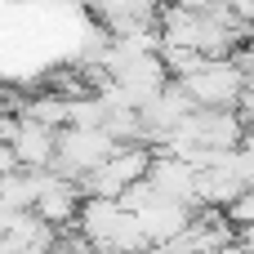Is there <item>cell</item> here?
<instances>
[{"mask_svg":"<svg viewBox=\"0 0 254 254\" xmlns=\"http://www.w3.org/2000/svg\"><path fill=\"white\" fill-rule=\"evenodd\" d=\"M121 205L138 219V228H143L147 246H170V241H179V237L192 228V219H196L188 205L156 196V192L147 188V179H143V183H134V188L121 196Z\"/></svg>","mask_w":254,"mask_h":254,"instance_id":"6da1fadb","label":"cell"},{"mask_svg":"<svg viewBox=\"0 0 254 254\" xmlns=\"http://www.w3.org/2000/svg\"><path fill=\"white\" fill-rule=\"evenodd\" d=\"M152 161H156V152L143 147V143H134V147H116L107 165H98L94 174L80 179V192H85V196H98V201H121L134 183L147 179Z\"/></svg>","mask_w":254,"mask_h":254,"instance_id":"7a4b0ae2","label":"cell"},{"mask_svg":"<svg viewBox=\"0 0 254 254\" xmlns=\"http://www.w3.org/2000/svg\"><path fill=\"white\" fill-rule=\"evenodd\" d=\"M179 85L188 89L196 112H237V103L246 94V71L232 58H210L192 80H179Z\"/></svg>","mask_w":254,"mask_h":254,"instance_id":"3957f363","label":"cell"},{"mask_svg":"<svg viewBox=\"0 0 254 254\" xmlns=\"http://www.w3.org/2000/svg\"><path fill=\"white\" fill-rule=\"evenodd\" d=\"M116 152V143L107 138V129H58V156H54V174L80 183L85 174H94L98 165H107Z\"/></svg>","mask_w":254,"mask_h":254,"instance_id":"277c9868","label":"cell"},{"mask_svg":"<svg viewBox=\"0 0 254 254\" xmlns=\"http://www.w3.org/2000/svg\"><path fill=\"white\" fill-rule=\"evenodd\" d=\"M196 165L183 161V156H170V152H156L152 170H147V188L165 201H179L188 210H196Z\"/></svg>","mask_w":254,"mask_h":254,"instance_id":"5b68a950","label":"cell"},{"mask_svg":"<svg viewBox=\"0 0 254 254\" xmlns=\"http://www.w3.org/2000/svg\"><path fill=\"white\" fill-rule=\"evenodd\" d=\"M80 205H85V192H80V183H71V179H63V174H45V192H40V201H36V219L40 223H49L54 232H63V228H76V219H80Z\"/></svg>","mask_w":254,"mask_h":254,"instance_id":"8992f818","label":"cell"},{"mask_svg":"<svg viewBox=\"0 0 254 254\" xmlns=\"http://www.w3.org/2000/svg\"><path fill=\"white\" fill-rule=\"evenodd\" d=\"M9 152H13V161H18V170H54L58 129L18 116V129H13V138H9Z\"/></svg>","mask_w":254,"mask_h":254,"instance_id":"52a82bcc","label":"cell"},{"mask_svg":"<svg viewBox=\"0 0 254 254\" xmlns=\"http://www.w3.org/2000/svg\"><path fill=\"white\" fill-rule=\"evenodd\" d=\"M45 174L49 170H13L0 179V205L13 210V214H31L40 192H45Z\"/></svg>","mask_w":254,"mask_h":254,"instance_id":"ba28073f","label":"cell"},{"mask_svg":"<svg viewBox=\"0 0 254 254\" xmlns=\"http://www.w3.org/2000/svg\"><path fill=\"white\" fill-rule=\"evenodd\" d=\"M67 112H71V103L54 89V94H36V98H27L22 107H18V116H27V121H36V125H49V129H67Z\"/></svg>","mask_w":254,"mask_h":254,"instance_id":"9c48e42d","label":"cell"},{"mask_svg":"<svg viewBox=\"0 0 254 254\" xmlns=\"http://www.w3.org/2000/svg\"><path fill=\"white\" fill-rule=\"evenodd\" d=\"M223 214H228V223H232L237 232H254V188H246Z\"/></svg>","mask_w":254,"mask_h":254,"instance_id":"30bf717a","label":"cell"},{"mask_svg":"<svg viewBox=\"0 0 254 254\" xmlns=\"http://www.w3.org/2000/svg\"><path fill=\"white\" fill-rule=\"evenodd\" d=\"M9 223H13V210H4V205H0V237L9 232Z\"/></svg>","mask_w":254,"mask_h":254,"instance_id":"8fae6325","label":"cell"},{"mask_svg":"<svg viewBox=\"0 0 254 254\" xmlns=\"http://www.w3.org/2000/svg\"><path fill=\"white\" fill-rule=\"evenodd\" d=\"M219 254H241V250H237V246H223V250H219Z\"/></svg>","mask_w":254,"mask_h":254,"instance_id":"7c38bea8","label":"cell"}]
</instances>
